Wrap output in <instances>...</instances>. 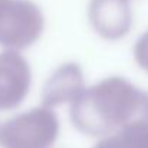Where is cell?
Here are the masks:
<instances>
[{"label":"cell","mask_w":148,"mask_h":148,"mask_svg":"<svg viewBox=\"0 0 148 148\" xmlns=\"http://www.w3.org/2000/svg\"><path fill=\"white\" fill-rule=\"evenodd\" d=\"M88 16L97 33L106 40H118L127 36L132 26L128 0H91Z\"/></svg>","instance_id":"cell-5"},{"label":"cell","mask_w":148,"mask_h":148,"mask_svg":"<svg viewBox=\"0 0 148 148\" xmlns=\"http://www.w3.org/2000/svg\"><path fill=\"white\" fill-rule=\"evenodd\" d=\"M95 148H148V124L127 127L102 137Z\"/></svg>","instance_id":"cell-7"},{"label":"cell","mask_w":148,"mask_h":148,"mask_svg":"<svg viewBox=\"0 0 148 148\" xmlns=\"http://www.w3.org/2000/svg\"><path fill=\"white\" fill-rule=\"evenodd\" d=\"M134 58L138 66L148 72V32H145L135 43Z\"/></svg>","instance_id":"cell-8"},{"label":"cell","mask_w":148,"mask_h":148,"mask_svg":"<svg viewBox=\"0 0 148 148\" xmlns=\"http://www.w3.org/2000/svg\"><path fill=\"white\" fill-rule=\"evenodd\" d=\"M71 119L81 132L101 138L148 124V91L121 76L105 78L71 102Z\"/></svg>","instance_id":"cell-1"},{"label":"cell","mask_w":148,"mask_h":148,"mask_svg":"<svg viewBox=\"0 0 148 148\" xmlns=\"http://www.w3.org/2000/svg\"><path fill=\"white\" fill-rule=\"evenodd\" d=\"M59 135V119L52 108L38 106L7 119L0 127L1 148H50Z\"/></svg>","instance_id":"cell-2"},{"label":"cell","mask_w":148,"mask_h":148,"mask_svg":"<svg viewBox=\"0 0 148 148\" xmlns=\"http://www.w3.org/2000/svg\"><path fill=\"white\" fill-rule=\"evenodd\" d=\"M85 89L84 72L79 65L68 62L60 65L45 84L42 101L43 106L55 108L65 102H72Z\"/></svg>","instance_id":"cell-6"},{"label":"cell","mask_w":148,"mask_h":148,"mask_svg":"<svg viewBox=\"0 0 148 148\" xmlns=\"http://www.w3.org/2000/svg\"><path fill=\"white\" fill-rule=\"evenodd\" d=\"M45 19L32 0H0V46L22 50L43 33Z\"/></svg>","instance_id":"cell-3"},{"label":"cell","mask_w":148,"mask_h":148,"mask_svg":"<svg viewBox=\"0 0 148 148\" xmlns=\"http://www.w3.org/2000/svg\"><path fill=\"white\" fill-rule=\"evenodd\" d=\"M32 85L29 62L19 50L0 53V111L17 108L27 97Z\"/></svg>","instance_id":"cell-4"}]
</instances>
